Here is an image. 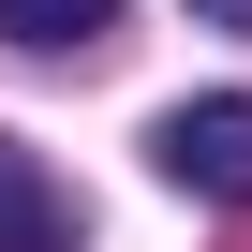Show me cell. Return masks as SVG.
Listing matches in <instances>:
<instances>
[{"label":"cell","mask_w":252,"mask_h":252,"mask_svg":"<svg viewBox=\"0 0 252 252\" xmlns=\"http://www.w3.org/2000/svg\"><path fill=\"white\" fill-rule=\"evenodd\" d=\"M149 163L193 193V208H252V89H193L149 119Z\"/></svg>","instance_id":"1"},{"label":"cell","mask_w":252,"mask_h":252,"mask_svg":"<svg viewBox=\"0 0 252 252\" xmlns=\"http://www.w3.org/2000/svg\"><path fill=\"white\" fill-rule=\"evenodd\" d=\"M0 252H74V193L30 149H0Z\"/></svg>","instance_id":"2"},{"label":"cell","mask_w":252,"mask_h":252,"mask_svg":"<svg viewBox=\"0 0 252 252\" xmlns=\"http://www.w3.org/2000/svg\"><path fill=\"white\" fill-rule=\"evenodd\" d=\"M119 30V0H0V45H30V60H74Z\"/></svg>","instance_id":"3"},{"label":"cell","mask_w":252,"mask_h":252,"mask_svg":"<svg viewBox=\"0 0 252 252\" xmlns=\"http://www.w3.org/2000/svg\"><path fill=\"white\" fill-rule=\"evenodd\" d=\"M193 30H252V0H193Z\"/></svg>","instance_id":"4"}]
</instances>
